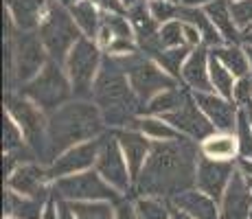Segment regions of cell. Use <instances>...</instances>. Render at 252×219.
Segmentation results:
<instances>
[{
  "label": "cell",
  "instance_id": "obj_1",
  "mask_svg": "<svg viewBox=\"0 0 252 219\" xmlns=\"http://www.w3.org/2000/svg\"><path fill=\"white\" fill-rule=\"evenodd\" d=\"M197 162L195 147L187 138L156 140L140 171L138 188L152 197H176L195 184Z\"/></svg>",
  "mask_w": 252,
  "mask_h": 219
},
{
  "label": "cell",
  "instance_id": "obj_2",
  "mask_svg": "<svg viewBox=\"0 0 252 219\" xmlns=\"http://www.w3.org/2000/svg\"><path fill=\"white\" fill-rule=\"evenodd\" d=\"M92 96L101 108L103 121L108 125H114V127L132 123L134 114L140 110L138 96L132 90L127 72L112 55L103 57L101 70L96 75L94 86H92Z\"/></svg>",
  "mask_w": 252,
  "mask_h": 219
},
{
  "label": "cell",
  "instance_id": "obj_3",
  "mask_svg": "<svg viewBox=\"0 0 252 219\" xmlns=\"http://www.w3.org/2000/svg\"><path fill=\"white\" fill-rule=\"evenodd\" d=\"M101 131L99 110L90 103H68L48 119L46 138L51 152L64 154L66 149L79 145V140H90Z\"/></svg>",
  "mask_w": 252,
  "mask_h": 219
},
{
  "label": "cell",
  "instance_id": "obj_4",
  "mask_svg": "<svg viewBox=\"0 0 252 219\" xmlns=\"http://www.w3.org/2000/svg\"><path fill=\"white\" fill-rule=\"evenodd\" d=\"M81 31L70 16V9L60 2H51L46 16L40 24V40L44 44L46 53L57 64H66V57L77 42L81 40Z\"/></svg>",
  "mask_w": 252,
  "mask_h": 219
},
{
  "label": "cell",
  "instance_id": "obj_5",
  "mask_svg": "<svg viewBox=\"0 0 252 219\" xmlns=\"http://www.w3.org/2000/svg\"><path fill=\"white\" fill-rule=\"evenodd\" d=\"M116 60L123 66V70L127 72V79H129V84H132V90L136 92L138 99L149 101V99H154L158 92L176 88L178 79H173L169 72H164L154 60L140 57L136 53L116 57Z\"/></svg>",
  "mask_w": 252,
  "mask_h": 219
},
{
  "label": "cell",
  "instance_id": "obj_6",
  "mask_svg": "<svg viewBox=\"0 0 252 219\" xmlns=\"http://www.w3.org/2000/svg\"><path fill=\"white\" fill-rule=\"evenodd\" d=\"M101 64H103L101 46L90 37H81L66 57V70H68V79L72 84V94L92 96V86L96 81Z\"/></svg>",
  "mask_w": 252,
  "mask_h": 219
},
{
  "label": "cell",
  "instance_id": "obj_7",
  "mask_svg": "<svg viewBox=\"0 0 252 219\" xmlns=\"http://www.w3.org/2000/svg\"><path fill=\"white\" fill-rule=\"evenodd\" d=\"M22 92L27 99H31L42 110H57L72 94V84L68 75L62 72L60 64L51 60L46 62V66L42 68L35 79H31L24 86Z\"/></svg>",
  "mask_w": 252,
  "mask_h": 219
},
{
  "label": "cell",
  "instance_id": "obj_8",
  "mask_svg": "<svg viewBox=\"0 0 252 219\" xmlns=\"http://www.w3.org/2000/svg\"><path fill=\"white\" fill-rule=\"evenodd\" d=\"M55 193L66 202H116L121 195L96 169L55 180Z\"/></svg>",
  "mask_w": 252,
  "mask_h": 219
},
{
  "label": "cell",
  "instance_id": "obj_9",
  "mask_svg": "<svg viewBox=\"0 0 252 219\" xmlns=\"http://www.w3.org/2000/svg\"><path fill=\"white\" fill-rule=\"evenodd\" d=\"M94 169L101 173L105 182H110L119 193H127L129 184H132V175H129V167L125 154L121 149V143L116 134L103 136L99 145V156H96Z\"/></svg>",
  "mask_w": 252,
  "mask_h": 219
},
{
  "label": "cell",
  "instance_id": "obj_10",
  "mask_svg": "<svg viewBox=\"0 0 252 219\" xmlns=\"http://www.w3.org/2000/svg\"><path fill=\"white\" fill-rule=\"evenodd\" d=\"M99 145L101 140H86L75 147L66 149L64 154H60L53 164L48 167V178L60 180L64 175H75L81 171H88L96 164V156H99Z\"/></svg>",
  "mask_w": 252,
  "mask_h": 219
},
{
  "label": "cell",
  "instance_id": "obj_11",
  "mask_svg": "<svg viewBox=\"0 0 252 219\" xmlns=\"http://www.w3.org/2000/svg\"><path fill=\"white\" fill-rule=\"evenodd\" d=\"M162 119L167 121V123H171L182 136H187V138H191V140H204L217 131L215 125L208 121V116L200 110V105L195 103L193 94L189 96L187 103H184L180 110L171 112V114L162 116Z\"/></svg>",
  "mask_w": 252,
  "mask_h": 219
},
{
  "label": "cell",
  "instance_id": "obj_12",
  "mask_svg": "<svg viewBox=\"0 0 252 219\" xmlns=\"http://www.w3.org/2000/svg\"><path fill=\"white\" fill-rule=\"evenodd\" d=\"M235 171L237 169L232 167V162H226V160H211V158H206V156H202L200 162H197L195 187L220 204Z\"/></svg>",
  "mask_w": 252,
  "mask_h": 219
},
{
  "label": "cell",
  "instance_id": "obj_13",
  "mask_svg": "<svg viewBox=\"0 0 252 219\" xmlns=\"http://www.w3.org/2000/svg\"><path fill=\"white\" fill-rule=\"evenodd\" d=\"M191 94L217 131H230L232 134L237 129L241 110H237V103L232 99H226L217 92H191Z\"/></svg>",
  "mask_w": 252,
  "mask_h": 219
},
{
  "label": "cell",
  "instance_id": "obj_14",
  "mask_svg": "<svg viewBox=\"0 0 252 219\" xmlns=\"http://www.w3.org/2000/svg\"><path fill=\"white\" fill-rule=\"evenodd\" d=\"M250 208H252V188L248 184V178L237 169L220 202L221 219H248Z\"/></svg>",
  "mask_w": 252,
  "mask_h": 219
},
{
  "label": "cell",
  "instance_id": "obj_15",
  "mask_svg": "<svg viewBox=\"0 0 252 219\" xmlns=\"http://www.w3.org/2000/svg\"><path fill=\"white\" fill-rule=\"evenodd\" d=\"M44 44L40 37L24 33L18 40V79L20 81H31L40 75V70L46 66V55H44Z\"/></svg>",
  "mask_w": 252,
  "mask_h": 219
},
{
  "label": "cell",
  "instance_id": "obj_16",
  "mask_svg": "<svg viewBox=\"0 0 252 219\" xmlns=\"http://www.w3.org/2000/svg\"><path fill=\"white\" fill-rule=\"evenodd\" d=\"M121 143V149L125 154V160H127V167H129V175H132V182H138L140 171H143L145 162L149 158V152H152V145L147 140V136L138 129H123L116 134Z\"/></svg>",
  "mask_w": 252,
  "mask_h": 219
},
{
  "label": "cell",
  "instance_id": "obj_17",
  "mask_svg": "<svg viewBox=\"0 0 252 219\" xmlns=\"http://www.w3.org/2000/svg\"><path fill=\"white\" fill-rule=\"evenodd\" d=\"M46 180H51L48 178V169L44 171V169L37 167V164H22V167H18L16 171L9 175L7 187L11 188V191L20 193V195L46 199V193H48Z\"/></svg>",
  "mask_w": 252,
  "mask_h": 219
},
{
  "label": "cell",
  "instance_id": "obj_18",
  "mask_svg": "<svg viewBox=\"0 0 252 219\" xmlns=\"http://www.w3.org/2000/svg\"><path fill=\"white\" fill-rule=\"evenodd\" d=\"M208 62H211V51L204 46H197L191 51L189 60L182 66V81L191 88L193 92H215L211 84V72H208Z\"/></svg>",
  "mask_w": 252,
  "mask_h": 219
},
{
  "label": "cell",
  "instance_id": "obj_19",
  "mask_svg": "<svg viewBox=\"0 0 252 219\" xmlns=\"http://www.w3.org/2000/svg\"><path fill=\"white\" fill-rule=\"evenodd\" d=\"M171 204L195 219H221L220 204L206 193H202L200 188H189L180 195L171 197Z\"/></svg>",
  "mask_w": 252,
  "mask_h": 219
},
{
  "label": "cell",
  "instance_id": "obj_20",
  "mask_svg": "<svg viewBox=\"0 0 252 219\" xmlns=\"http://www.w3.org/2000/svg\"><path fill=\"white\" fill-rule=\"evenodd\" d=\"M9 114L16 119V123L29 138H35L44 129V116L40 112V105H35L27 96H9Z\"/></svg>",
  "mask_w": 252,
  "mask_h": 219
},
{
  "label": "cell",
  "instance_id": "obj_21",
  "mask_svg": "<svg viewBox=\"0 0 252 219\" xmlns=\"http://www.w3.org/2000/svg\"><path fill=\"white\" fill-rule=\"evenodd\" d=\"M46 202L40 197L20 195V193L9 188L4 195V215L13 219H42L46 211Z\"/></svg>",
  "mask_w": 252,
  "mask_h": 219
},
{
  "label": "cell",
  "instance_id": "obj_22",
  "mask_svg": "<svg viewBox=\"0 0 252 219\" xmlns=\"http://www.w3.org/2000/svg\"><path fill=\"white\" fill-rule=\"evenodd\" d=\"M178 20L189 22L202 33V40H204L206 46H221L226 44V40L221 37V33L215 29V24L211 22L208 13L204 11V7H187V4H180V11H178Z\"/></svg>",
  "mask_w": 252,
  "mask_h": 219
},
{
  "label": "cell",
  "instance_id": "obj_23",
  "mask_svg": "<svg viewBox=\"0 0 252 219\" xmlns=\"http://www.w3.org/2000/svg\"><path fill=\"white\" fill-rule=\"evenodd\" d=\"M202 156L211 160H226V162H232L235 156L239 154V140H237L235 134L230 131H215L208 138L202 140L200 145Z\"/></svg>",
  "mask_w": 252,
  "mask_h": 219
},
{
  "label": "cell",
  "instance_id": "obj_24",
  "mask_svg": "<svg viewBox=\"0 0 252 219\" xmlns=\"http://www.w3.org/2000/svg\"><path fill=\"white\" fill-rule=\"evenodd\" d=\"M127 18L134 27V33H136V40H138L140 48L147 46V44H152L158 37V31H160V29H158V22L154 20L147 2L140 0V2L132 4V7L127 9Z\"/></svg>",
  "mask_w": 252,
  "mask_h": 219
},
{
  "label": "cell",
  "instance_id": "obj_25",
  "mask_svg": "<svg viewBox=\"0 0 252 219\" xmlns=\"http://www.w3.org/2000/svg\"><path fill=\"white\" fill-rule=\"evenodd\" d=\"M9 13L22 31H31L44 20L46 0H7Z\"/></svg>",
  "mask_w": 252,
  "mask_h": 219
},
{
  "label": "cell",
  "instance_id": "obj_26",
  "mask_svg": "<svg viewBox=\"0 0 252 219\" xmlns=\"http://www.w3.org/2000/svg\"><path fill=\"white\" fill-rule=\"evenodd\" d=\"M204 11L208 13L211 22L215 24V29L221 33L226 44L241 42V31L237 29L235 20H232V13H230V0H215V2L206 4Z\"/></svg>",
  "mask_w": 252,
  "mask_h": 219
},
{
  "label": "cell",
  "instance_id": "obj_27",
  "mask_svg": "<svg viewBox=\"0 0 252 219\" xmlns=\"http://www.w3.org/2000/svg\"><path fill=\"white\" fill-rule=\"evenodd\" d=\"M70 16L77 27H79V31L84 33V37L94 40L99 35L101 24H103V13H101V9L92 0H79L77 4H72Z\"/></svg>",
  "mask_w": 252,
  "mask_h": 219
},
{
  "label": "cell",
  "instance_id": "obj_28",
  "mask_svg": "<svg viewBox=\"0 0 252 219\" xmlns=\"http://www.w3.org/2000/svg\"><path fill=\"white\" fill-rule=\"evenodd\" d=\"M211 55H215L237 79L244 75H250L248 53L239 44H221V46H215V48H211Z\"/></svg>",
  "mask_w": 252,
  "mask_h": 219
},
{
  "label": "cell",
  "instance_id": "obj_29",
  "mask_svg": "<svg viewBox=\"0 0 252 219\" xmlns=\"http://www.w3.org/2000/svg\"><path fill=\"white\" fill-rule=\"evenodd\" d=\"M187 99H189L187 92H180L178 88H169V90L158 92L154 99H149L147 105H145V112L154 116H167L171 112L180 110L187 103Z\"/></svg>",
  "mask_w": 252,
  "mask_h": 219
},
{
  "label": "cell",
  "instance_id": "obj_30",
  "mask_svg": "<svg viewBox=\"0 0 252 219\" xmlns=\"http://www.w3.org/2000/svg\"><path fill=\"white\" fill-rule=\"evenodd\" d=\"M134 125H136L138 131H143V134L152 140H178V138H182L180 131L173 127L171 123H167L162 116L147 114V116H143V119L134 121Z\"/></svg>",
  "mask_w": 252,
  "mask_h": 219
},
{
  "label": "cell",
  "instance_id": "obj_31",
  "mask_svg": "<svg viewBox=\"0 0 252 219\" xmlns=\"http://www.w3.org/2000/svg\"><path fill=\"white\" fill-rule=\"evenodd\" d=\"M191 51L193 48L187 46V44H184V46H176V48H162L160 53L154 55V62H156L164 72H169L173 79H180L182 77V66H184V62L189 60Z\"/></svg>",
  "mask_w": 252,
  "mask_h": 219
},
{
  "label": "cell",
  "instance_id": "obj_32",
  "mask_svg": "<svg viewBox=\"0 0 252 219\" xmlns=\"http://www.w3.org/2000/svg\"><path fill=\"white\" fill-rule=\"evenodd\" d=\"M208 72H211V84H213V90L217 94L226 96V99H232V88H235V81L237 77L217 60L215 55H211V62H208Z\"/></svg>",
  "mask_w": 252,
  "mask_h": 219
},
{
  "label": "cell",
  "instance_id": "obj_33",
  "mask_svg": "<svg viewBox=\"0 0 252 219\" xmlns=\"http://www.w3.org/2000/svg\"><path fill=\"white\" fill-rule=\"evenodd\" d=\"M138 219H171V208L158 197H140L134 204Z\"/></svg>",
  "mask_w": 252,
  "mask_h": 219
},
{
  "label": "cell",
  "instance_id": "obj_34",
  "mask_svg": "<svg viewBox=\"0 0 252 219\" xmlns=\"http://www.w3.org/2000/svg\"><path fill=\"white\" fill-rule=\"evenodd\" d=\"M77 219H114L110 202H70Z\"/></svg>",
  "mask_w": 252,
  "mask_h": 219
},
{
  "label": "cell",
  "instance_id": "obj_35",
  "mask_svg": "<svg viewBox=\"0 0 252 219\" xmlns=\"http://www.w3.org/2000/svg\"><path fill=\"white\" fill-rule=\"evenodd\" d=\"M158 44L160 48H176V46H184V22L182 20H171L164 22L158 31Z\"/></svg>",
  "mask_w": 252,
  "mask_h": 219
},
{
  "label": "cell",
  "instance_id": "obj_36",
  "mask_svg": "<svg viewBox=\"0 0 252 219\" xmlns=\"http://www.w3.org/2000/svg\"><path fill=\"white\" fill-rule=\"evenodd\" d=\"M235 136L239 140V156L241 158H252V123H250V112L241 110L239 121H237Z\"/></svg>",
  "mask_w": 252,
  "mask_h": 219
},
{
  "label": "cell",
  "instance_id": "obj_37",
  "mask_svg": "<svg viewBox=\"0 0 252 219\" xmlns=\"http://www.w3.org/2000/svg\"><path fill=\"white\" fill-rule=\"evenodd\" d=\"M4 125H2V145H4V152H16V149H20L22 145V136L24 131L22 127L16 123V119H13L9 112H4Z\"/></svg>",
  "mask_w": 252,
  "mask_h": 219
},
{
  "label": "cell",
  "instance_id": "obj_38",
  "mask_svg": "<svg viewBox=\"0 0 252 219\" xmlns=\"http://www.w3.org/2000/svg\"><path fill=\"white\" fill-rule=\"evenodd\" d=\"M149 11H152L154 20L158 24H164V22H171V20H178V11H180V4L176 0H152L147 2Z\"/></svg>",
  "mask_w": 252,
  "mask_h": 219
},
{
  "label": "cell",
  "instance_id": "obj_39",
  "mask_svg": "<svg viewBox=\"0 0 252 219\" xmlns=\"http://www.w3.org/2000/svg\"><path fill=\"white\" fill-rule=\"evenodd\" d=\"M230 13L241 33L252 29V0H230Z\"/></svg>",
  "mask_w": 252,
  "mask_h": 219
},
{
  "label": "cell",
  "instance_id": "obj_40",
  "mask_svg": "<svg viewBox=\"0 0 252 219\" xmlns=\"http://www.w3.org/2000/svg\"><path fill=\"white\" fill-rule=\"evenodd\" d=\"M232 101H235L237 105H250L252 103V75H244L235 81Z\"/></svg>",
  "mask_w": 252,
  "mask_h": 219
},
{
  "label": "cell",
  "instance_id": "obj_41",
  "mask_svg": "<svg viewBox=\"0 0 252 219\" xmlns=\"http://www.w3.org/2000/svg\"><path fill=\"white\" fill-rule=\"evenodd\" d=\"M184 42H187V46H191V48H197V46H202V44H204V40H202V33L197 31L193 24H189V22H184Z\"/></svg>",
  "mask_w": 252,
  "mask_h": 219
},
{
  "label": "cell",
  "instance_id": "obj_42",
  "mask_svg": "<svg viewBox=\"0 0 252 219\" xmlns=\"http://www.w3.org/2000/svg\"><path fill=\"white\" fill-rule=\"evenodd\" d=\"M101 11H110V13H123L125 2L123 0H92Z\"/></svg>",
  "mask_w": 252,
  "mask_h": 219
},
{
  "label": "cell",
  "instance_id": "obj_43",
  "mask_svg": "<svg viewBox=\"0 0 252 219\" xmlns=\"http://www.w3.org/2000/svg\"><path fill=\"white\" fill-rule=\"evenodd\" d=\"M55 204H57V217L60 219H77L75 215V211H72V206H70V202H66V199H55Z\"/></svg>",
  "mask_w": 252,
  "mask_h": 219
},
{
  "label": "cell",
  "instance_id": "obj_44",
  "mask_svg": "<svg viewBox=\"0 0 252 219\" xmlns=\"http://www.w3.org/2000/svg\"><path fill=\"white\" fill-rule=\"evenodd\" d=\"M116 219H138L136 208L129 206V204H121V206L116 208Z\"/></svg>",
  "mask_w": 252,
  "mask_h": 219
},
{
  "label": "cell",
  "instance_id": "obj_45",
  "mask_svg": "<svg viewBox=\"0 0 252 219\" xmlns=\"http://www.w3.org/2000/svg\"><path fill=\"white\" fill-rule=\"evenodd\" d=\"M237 169H239V171L244 173L248 180H252V158H239V162H237Z\"/></svg>",
  "mask_w": 252,
  "mask_h": 219
},
{
  "label": "cell",
  "instance_id": "obj_46",
  "mask_svg": "<svg viewBox=\"0 0 252 219\" xmlns=\"http://www.w3.org/2000/svg\"><path fill=\"white\" fill-rule=\"evenodd\" d=\"M42 219H60V217H57L55 199H48V202H46V211H44V217H42Z\"/></svg>",
  "mask_w": 252,
  "mask_h": 219
},
{
  "label": "cell",
  "instance_id": "obj_47",
  "mask_svg": "<svg viewBox=\"0 0 252 219\" xmlns=\"http://www.w3.org/2000/svg\"><path fill=\"white\" fill-rule=\"evenodd\" d=\"M211 2H215V0H180V4H187V7H206Z\"/></svg>",
  "mask_w": 252,
  "mask_h": 219
},
{
  "label": "cell",
  "instance_id": "obj_48",
  "mask_svg": "<svg viewBox=\"0 0 252 219\" xmlns=\"http://www.w3.org/2000/svg\"><path fill=\"white\" fill-rule=\"evenodd\" d=\"M171 219H195V217L187 215V213H184V211H180V208H176V206H173V208H171Z\"/></svg>",
  "mask_w": 252,
  "mask_h": 219
},
{
  "label": "cell",
  "instance_id": "obj_49",
  "mask_svg": "<svg viewBox=\"0 0 252 219\" xmlns=\"http://www.w3.org/2000/svg\"><path fill=\"white\" fill-rule=\"evenodd\" d=\"M241 42H244L246 46H252V29H248V31L241 33Z\"/></svg>",
  "mask_w": 252,
  "mask_h": 219
},
{
  "label": "cell",
  "instance_id": "obj_50",
  "mask_svg": "<svg viewBox=\"0 0 252 219\" xmlns=\"http://www.w3.org/2000/svg\"><path fill=\"white\" fill-rule=\"evenodd\" d=\"M53 2H60V4H64V7H72V4H77L79 2V0H53Z\"/></svg>",
  "mask_w": 252,
  "mask_h": 219
},
{
  "label": "cell",
  "instance_id": "obj_51",
  "mask_svg": "<svg viewBox=\"0 0 252 219\" xmlns=\"http://www.w3.org/2000/svg\"><path fill=\"white\" fill-rule=\"evenodd\" d=\"M246 53H248V60H250V75H252V46H246Z\"/></svg>",
  "mask_w": 252,
  "mask_h": 219
},
{
  "label": "cell",
  "instance_id": "obj_52",
  "mask_svg": "<svg viewBox=\"0 0 252 219\" xmlns=\"http://www.w3.org/2000/svg\"><path fill=\"white\" fill-rule=\"evenodd\" d=\"M123 2H125V7H132V4H136L138 0H123Z\"/></svg>",
  "mask_w": 252,
  "mask_h": 219
},
{
  "label": "cell",
  "instance_id": "obj_53",
  "mask_svg": "<svg viewBox=\"0 0 252 219\" xmlns=\"http://www.w3.org/2000/svg\"><path fill=\"white\" fill-rule=\"evenodd\" d=\"M248 219H252V208H250V215H248Z\"/></svg>",
  "mask_w": 252,
  "mask_h": 219
},
{
  "label": "cell",
  "instance_id": "obj_54",
  "mask_svg": "<svg viewBox=\"0 0 252 219\" xmlns=\"http://www.w3.org/2000/svg\"><path fill=\"white\" fill-rule=\"evenodd\" d=\"M248 184H250V188H252V180H248Z\"/></svg>",
  "mask_w": 252,
  "mask_h": 219
},
{
  "label": "cell",
  "instance_id": "obj_55",
  "mask_svg": "<svg viewBox=\"0 0 252 219\" xmlns=\"http://www.w3.org/2000/svg\"><path fill=\"white\" fill-rule=\"evenodd\" d=\"M250 123H252V112H250Z\"/></svg>",
  "mask_w": 252,
  "mask_h": 219
},
{
  "label": "cell",
  "instance_id": "obj_56",
  "mask_svg": "<svg viewBox=\"0 0 252 219\" xmlns=\"http://www.w3.org/2000/svg\"><path fill=\"white\" fill-rule=\"evenodd\" d=\"M143 2H152V0H143Z\"/></svg>",
  "mask_w": 252,
  "mask_h": 219
}]
</instances>
